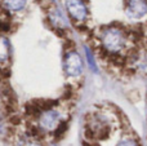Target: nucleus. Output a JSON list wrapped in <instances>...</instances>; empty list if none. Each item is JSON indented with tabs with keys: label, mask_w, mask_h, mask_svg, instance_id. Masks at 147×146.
Listing matches in <instances>:
<instances>
[{
	"label": "nucleus",
	"mask_w": 147,
	"mask_h": 146,
	"mask_svg": "<svg viewBox=\"0 0 147 146\" xmlns=\"http://www.w3.org/2000/svg\"><path fill=\"white\" fill-rule=\"evenodd\" d=\"M127 35L120 27L109 26L101 34V43L103 49L111 56H121L127 48Z\"/></svg>",
	"instance_id": "nucleus-1"
},
{
	"label": "nucleus",
	"mask_w": 147,
	"mask_h": 146,
	"mask_svg": "<svg viewBox=\"0 0 147 146\" xmlns=\"http://www.w3.org/2000/svg\"><path fill=\"white\" fill-rule=\"evenodd\" d=\"M85 53H86V58H88L89 61V65H90V69L96 70V64H94V59H93V56H92L90 51H89L88 48H85Z\"/></svg>",
	"instance_id": "nucleus-10"
},
{
	"label": "nucleus",
	"mask_w": 147,
	"mask_h": 146,
	"mask_svg": "<svg viewBox=\"0 0 147 146\" xmlns=\"http://www.w3.org/2000/svg\"><path fill=\"white\" fill-rule=\"evenodd\" d=\"M116 146H141V142L136 136H124L120 139V141L116 144Z\"/></svg>",
	"instance_id": "nucleus-8"
},
{
	"label": "nucleus",
	"mask_w": 147,
	"mask_h": 146,
	"mask_svg": "<svg viewBox=\"0 0 147 146\" xmlns=\"http://www.w3.org/2000/svg\"><path fill=\"white\" fill-rule=\"evenodd\" d=\"M63 69L69 76H79L83 72V59L78 52H67L63 59Z\"/></svg>",
	"instance_id": "nucleus-3"
},
{
	"label": "nucleus",
	"mask_w": 147,
	"mask_h": 146,
	"mask_svg": "<svg viewBox=\"0 0 147 146\" xmlns=\"http://www.w3.org/2000/svg\"><path fill=\"white\" fill-rule=\"evenodd\" d=\"M66 9L69 14L76 21H84L88 16V9L83 0H66Z\"/></svg>",
	"instance_id": "nucleus-5"
},
{
	"label": "nucleus",
	"mask_w": 147,
	"mask_h": 146,
	"mask_svg": "<svg viewBox=\"0 0 147 146\" xmlns=\"http://www.w3.org/2000/svg\"><path fill=\"white\" fill-rule=\"evenodd\" d=\"M147 12V0H128L127 13L132 18H141Z\"/></svg>",
	"instance_id": "nucleus-6"
},
{
	"label": "nucleus",
	"mask_w": 147,
	"mask_h": 146,
	"mask_svg": "<svg viewBox=\"0 0 147 146\" xmlns=\"http://www.w3.org/2000/svg\"><path fill=\"white\" fill-rule=\"evenodd\" d=\"M22 146H40L36 141H34V140H26L25 142L22 144Z\"/></svg>",
	"instance_id": "nucleus-11"
},
{
	"label": "nucleus",
	"mask_w": 147,
	"mask_h": 146,
	"mask_svg": "<svg viewBox=\"0 0 147 146\" xmlns=\"http://www.w3.org/2000/svg\"><path fill=\"white\" fill-rule=\"evenodd\" d=\"M49 18H51V21L53 22V25H56V26H65V21H63V18L61 17V14H59L57 10H54V12H52L51 14H49Z\"/></svg>",
	"instance_id": "nucleus-9"
},
{
	"label": "nucleus",
	"mask_w": 147,
	"mask_h": 146,
	"mask_svg": "<svg viewBox=\"0 0 147 146\" xmlns=\"http://www.w3.org/2000/svg\"><path fill=\"white\" fill-rule=\"evenodd\" d=\"M111 132V124L106 116L101 114H92L86 120V133L94 140H105Z\"/></svg>",
	"instance_id": "nucleus-2"
},
{
	"label": "nucleus",
	"mask_w": 147,
	"mask_h": 146,
	"mask_svg": "<svg viewBox=\"0 0 147 146\" xmlns=\"http://www.w3.org/2000/svg\"><path fill=\"white\" fill-rule=\"evenodd\" d=\"M59 124H61V115L54 109L43 111L39 118V126L44 131H56Z\"/></svg>",
	"instance_id": "nucleus-4"
},
{
	"label": "nucleus",
	"mask_w": 147,
	"mask_h": 146,
	"mask_svg": "<svg viewBox=\"0 0 147 146\" xmlns=\"http://www.w3.org/2000/svg\"><path fill=\"white\" fill-rule=\"evenodd\" d=\"M26 3L27 0H3L4 7L9 10H14V12L23 9L26 7Z\"/></svg>",
	"instance_id": "nucleus-7"
}]
</instances>
